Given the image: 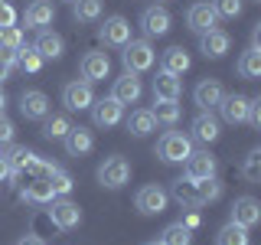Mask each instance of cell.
Masks as SVG:
<instances>
[{
	"label": "cell",
	"instance_id": "obj_22",
	"mask_svg": "<svg viewBox=\"0 0 261 245\" xmlns=\"http://www.w3.org/2000/svg\"><path fill=\"white\" fill-rule=\"evenodd\" d=\"M219 121L212 118L209 111H202V114H196L193 118V141H199V144H212V141H219Z\"/></svg>",
	"mask_w": 261,
	"mask_h": 245
},
{
	"label": "cell",
	"instance_id": "obj_12",
	"mask_svg": "<svg viewBox=\"0 0 261 245\" xmlns=\"http://www.w3.org/2000/svg\"><path fill=\"white\" fill-rule=\"evenodd\" d=\"M170 193H173V200L179 203V206H186V209H199V206H202L199 183H196V180H190V177H179V180H173Z\"/></svg>",
	"mask_w": 261,
	"mask_h": 245
},
{
	"label": "cell",
	"instance_id": "obj_37",
	"mask_svg": "<svg viewBox=\"0 0 261 245\" xmlns=\"http://www.w3.org/2000/svg\"><path fill=\"white\" fill-rule=\"evenodd\" d=\"M199 183V196H202V206L206 203H216L219 196H222V183H219L216 177H209V180H196Z\"/></svg>",
	"mask_w": 261,
	"mask_h": 245
},
{
	"label": "cell",
	"instance_id": "obj_7",
	"mask_svg": "<svg viewBox=\"0 0 261 245\" xmlns=\"http://www.w3.org/2000/svg\"><path fill=\"white\" fill-rule=\"evenodd\" d=\"M199 49H202V56H206V59H222L228 49H232V36H228L225 30L212 27L206 33H199Z\"/></svg>",
	"mask_w": 261,
	"mask_h": 245
},
{
	"label": "cell",
	"instance_id": "obj_47",
	"mask_svg": "<svg viewBox=\"0 0 261 245\" xmlns=\"http://www.w3.org/2000/svg\"><path fill=\"white\" fill-rule=\"evenodd\" d=\"M10 69H13V65H7V62H0V85H4V82H7V79H10Z\"/></svg>",
	"mask_w": 261,
	"mask_h": 245
},
{
	"label": "cell",
	"instance_id": "obj_4",
	"mask_svg": "<svg viewBox=\"0 0 261 245\" xmlns=\"http://www.w3.org/2000/svg\"><path fill=\"white\" fill-rule=\"evenodd\" d=\"M49 219H53L56 229L69 232V229H75V226L82 223V209H79L72 200H65V196H56V200L49 203Z\"/></svg>",
	"mask_w": 261,
	"mask_h": 245
},
{
	"label": "cell",
	"instance_id": "obj_29",
	"mask_svg": "<svg viewBox=\"0 0 261 245\" xmlns=\"http://www.w3.org/2000/svg\"><path fill=\"white\" fill-rule=\"evenodd\" d=\"M239 76L242 79H258L261 76V49H245L242 59H239Z\"/></svg>",
	"mask_w": 261,
	"mask_h": 245
},
{
	"label": "cell",
	"instance_id": "obj_41",
	"mask_svg": "<svg viewBox=\"0 0 261 245\" xmlns=\"http://www.w3.org/2000/svg\"><path fill=\"white\" fill-rule=\"evenodd\" d=\"M13 134H16L13 121L7 118V114H0V147H10L13 144Z\"/></svg>",
	"mask_w": 261,
	"mask_h": 245
},
{
	"label": "cell",
	"instance_id": "obj_31",
	"mask_svg": "<svg viewBox=\"0 0 261 245\" xmlns=\"http://www.w3.org/2000/svg\"><path fill=\"white\" fill-rule=\"evenodd\" d=\"M69 128H72V121L65 118V114H46L43 118V134L49 137V141H62Z\"/></svg>",
	"mask_w": 261,
	"mask_h": 245
},
{
	"label": "cell",
	"instance_id": "obj_46",
	"mask_svg": "<svg viewBox=\"0 0 261 245\" xmlns=\"http://www.w3.org/2000/svg\"><path fill=\"white\" fill-rule=\"evenodd\" d=\"M16 245H46V242L39 239V235H23V239L16 242Z\"/></svg>",
	"mask_w": 261,
	"mask_h": 245
},
{
	"label": "cell",
	"instance_id": "obj_24",
	"mask_svg": "<svg viewBox=\"0 0 261 245\" xmlns=\"http://www.w3.org/2000/svg\"><path fill=\"white\" fill-rule=\"evenodd\" d=\"M53 16H56V7L49 4V0H33L27 7V27L30 30H43V27L53 23Z\"/></svg>",
	"mask_w": 261,
	"mask_h": 245
},
{
	"label": "cell",
	"instance_id": "obj_48",
	"mask_svg": "<svg viewBox=\"0 0 261 245\" xmlns=\"http://www.w3.org/2000/svg\"><path fill=\"white\" fill-rule=\"evenodd\" d=\"M4 108H7V95H4V88H0V114H4Z\"/></svg>",
	"mask_w": 261,
	"mask_h": 245
},
{
	"label": "cell",
	"instance_id": "obj_25",
	"mask_svg": "<svg viewBox=\"0 0 261 245\" xmlns=\"http://www.w3.org/2000/svg\"><path fill=\"white\" fill-rule=\"evenodd\" d=\"M23 200H30V203H53L56 193H53V186H49V180H43V177H27Z\"/></svg>",
	"mask_w": 261,
	"mask_h": 245
},
{
	"label": "cell",
	"instance_id": "obj_35",
	"mask_svg": "<svg viewBox=\"0 0 261 245\" xmlns=\"http://www.w3.org/2000/svg\"><path fill=\"white\" fill-rule=\"evenodd\" d=\"M16 65L27 69V72H39V69H43V56H39L33 46H20V49H16Z\"/></svg>",
	"mask_w": 261,
	"mask_h": 245
},
{
	"label": "cell",
	"instance_id": "obj_9",
	"mask_svg": "<svg viewBox=\"0 0 261 245\" xmlns=\"http://www.w3.org/2000/svg\"><path fill=\"white\" fill-rule=\"evenodd\" d=\"M183 163H186V177L190 180H209V177H216V170H219V160L212 157L209 151H193Z\"/></svg>",
	"mask_w": 261,
	"mask_h": 245
},
{
	"label": "cell",
	"instance_id": "obj_49",
	"mask_svg": "<svg viewBox=\"0 0 261 245\" xmlns=\"http://www.w3.org/2000/svg\"><path fill=\"white\" fill-rule=\"evenodd\" d=\"M147 245H163V242H160V239H157V242H147Z\"/></svg>",
	"mask_w": 261,
	"mask_h": 245
},
{
	"label": "cell",
	"instance_id": "obj_26",
	"mask_svg": "<svg viewBox=\"0 0 261 245\" xmlns=\"http://www.w3.org/2000/svg\"><path fill=\"white\" fill-rule=\"evenodd\" d=\"M7 163H10V174L13 177H23V174L30 177L33 163H36V154H33L30 147H13V151L7 154Z\"/></svg>",
	"mask_w": 261,
	"mask_h": 245
},
{
	"label": "cell",
	"instance_id": "obj_50",
	"mask_svg": "<svg viewBox=\"0 0 261 245\" xmlns=\"http://www.w3.org/2000/svg\"><path fill=\"white\" fill-rule=\"evenodd\" d=\"M0 4H7V0H0Z\"/></svg>",
	"mask_w": 261,
	"mask_h": 245
},
{
	"label": "cell",
	"instance_id": "obj_3",
	"mask_svg": "<svg viewBox=\"0 0 261 245\" xmlns=\"http://www.w3.org/2000/svg\"><path fill=\"white\" fill-rule=\"evenodd\" d=\"M167 200H170V193L163 190V186L147 183V186H141V190H137L134 206H137V212H144V216H160V212L167 209Z\"/></svg>",
	"mask_w": 261,
	"mask_h": 245
},
{
	"label": "cell",
	"instance_id": "obj_36",
	"mask_svg": "<svg viewBox=\"0 0 261 245\" xmlns=\"http://www.w3.org/2000/svg\"><path fill=\"white\" fill-rule=\"evenodd\" d=\"M242 177L251 180V183H258V180H261V151H258V147H255V151H248V157H245V163H242Z\"/></svg>",
	"mask_w": 261,
	"mask_h": 245
},
{
	"label": "cell",
	"instance_id": "obj_28",
	"mask_svg": "<svg viewBox=\"0 0 261 245\" xmlns=\"http://www.w3.org/2000/svg\"><path fill=\"white\" fill-rule=\"evenodd\" d=\"M190 65L193 62H190V56H186V49L173 46V49H167V53H163V72H170V76H183Z\"/></svg>",
	"mask_w": 261,
	"mask_h": 245
},
{
	"label": "cell",
	"instance_id": "obj_1",
	"mask_svg": "<svg viewBox=\"0 0 261 245\" xmlns=\"http://www.w3.org/2000/svg\"><path fill=\"white\" fill-rule=\"evenodd\" d=\"M157 59V53H153V46L147 43V39H127L124 43V53H121V62H124L127 72H147Z\"/></svg>",
	"mask_w": 261,
	"mask_h": 245
},
{
	"label": "cell",
	"instance_id": "obj_13",
	"mask_svg": "<svg viewBox=\"0 0 261 245\" xmlns=\"http://www.w3.org/2000/svg\"><path fill=\"white\" fill-rule=\"evenodd\" d=\"M98 36H101L105 46H124L130 39V23L124 20V16H108L105 27L98 30Z\"/></svg>",
	"mask_w": 261,
	"mask_h": 245
},
{
	"label": "cell",
	"instance_id": "obj_32",
	"mask_svg": "<svg viewBox=\"0 0 261 245\" xmlns=\"http://www.w3.org/2000/svg\"><path fill=\"white\" fill-rule=\"evenodd\" d=\"M150 114H153V121H157V125H170V128H173L183 111H179V105H176V102H153Z\"/></svg>",
	"mask_w": 261,
	"mask_h": 245
},
{
	"label": "cell",
	"instance_id": "obj_18",
	"mask_svg": "<svg viewBox=\"0 0 261 245\" xmlns=\"http://www.w3.org/2000/svg\"><path fill=\"white\" fill-rule=\"evenodd\" d=\"M111 72V59L105 53H85V59H82V79L85 82H101L108 79Z\"/></svg>",
	"mask_w": 261,
	"mask_h": 245
},
{
	"label": "cell",
	"instance_id": "obj_21",
	"mask_svg": "<svg viewBox=\"0 0 261 245\" xmlns=\"http://www.w3.org/2000/svg\"><path fill=\"white\" fill-rule=\"evenodd\" d=\"M248 102L251 98H245V95H222L219 111H222V118L228 121V125H239V121L248 118Z\"/></svg>",
	"mask_w": 261,
	"mask_h": 245
},
{
	"label": "cell",
	"instance_id": "obj_42",
	"mask_svg": "<svg viewBox=\"0 0 261 245\" xmlns=\"http://www.w3.org/2000/svg\"><path fill=\"white\" fill-rule=\"evenodd\" d=\"M245 121H248L251 128H261V98H251L248 102V118Z\"/></svg>",
	"mask_w": 261,
	"mask_h": 245
},
{
	"label": "cell",
	"instance_id": "obj_39",
	"mask_svg": "<svg viewBox=\"0 0 261 245\" xmlns=\"http://www.w3.org/2000/svg\"><path fill=\"white\" fill-rule=\"evenodd\" d=\"M49 186H53V193H56V196H69V193H72V186H75V183H72V177H69V174H62V170H56V174L49 177Z\"/></svg>",
	"mask_w": 261,
	"mask_h": 245
},
{
	"label": "cell",
	"instance_id": "obj_45",
	"mask_svg": "<svg viewBox=\"0 0 261 245\" xmlns=\"http://www.w3.org/2000/svg\"><path fill=\"white\" fill-rule=\"evenodd\" d=\"M10 177V163H7V154H0V180Z\"/></svg>",
	"mask_w": 261,
	"mask_h": 245
},
{
	"label": "cell",
	"instance_id": "obj_15",
	"mask_svg": "<svg viewBox=\"0 0 261 245\" xmlns=\"http://www.w3.org/2000/svg\"><path fill=\"white\" fill-rule=\"evenodd\" d=\"M62 144H65V151H69L72 157H85V154L95 147V137H92V131H88V128H82V125L75 128V125H72L69 131H65Z\"/></svg>",
	"mask_w": 261,
	"mask_h": 245
},
{
	"label": "cell",
	"instance_id": "obj_23",
	"mask_svg": "<svg viewBox=\"0 0 261 245\" xmlns=\"http://www.w3.org/2000/svg\"><path fill=\"white\" fill-rule=\"evenodd\" d=\"M33 49H36L43 59H59V56L65 53V43H62L59 33H53V30H39V36H36V43H33Z\"/></svg>",
	"mask_w": 261,
	"mask_h": 245
},
{
	"label": "cell",
	"instance_id": "obj_17",
	"mask_svg": "<svg viewBox=\"0 0 261 245\" xmlns=\"http://www.w3.org/2000/svg\"><path fill=\"white\" fill-rule=\"evenodd\" d=\"M141 92H144L141 79H137L134 72H124L121 79H114V92H111V98H118L121 105H134L137 98H141Z\"/></svg>",
	"mask_w": 261,
	"mask_h": 245
},
{
	"label": "cell",
	"instance_id": "obj_40",
	"mask_svg": "<svg viewBox=\"0 0 261 245\" xmlns=\"http://www.w3.org/2000/svg\"><path fill=\"white\" fill-rule=\"evenodd\" d=\"M0 46L20 49V46H23V33H20V27H0Z\"/></svg>",
	"mask_w": 261,
	"mask_h": 245
},
{
	"label": "cell",
	"instance_id": "obj_30",
	"mask_svg": "<svg viewBox=\"0 0 261 245\" xmlns=\"http://www.w3.org/2000/svg\"><path fill=\"white\" fill-rule=\"evenodd\" d=\"M216 245H248V229L239 226V223H228V226L219 229Z\"/></svg>",
	"mask_w": 261,
	"mask_h": 245
},
{
	"label": "cell",
	"instance_id": "obj_16",
	"mask_svg": "<svg viewBox=\"0 0 261 245\" xmlns=\"http://www.w3.org/2000/svg\"><path fill=\"white\" fill-rule=\"evenodd\" d=\"M20 111H23V118H30V121H43L49 114V98L43 92H36V88H30V92L20 95Z\"/></svg>",
	"mask_w": 261,
	"mask_h": 245
},
{
	"label": "cell",
	"instance_id": "obj_34",
	"mask_svg": "<svg viewBox=\"0 0 261 245\" xmlns=\"http://www.w3.org/2000/svg\"><path fill=\"white\" fill-rule=\"evenodd\" d=\"M72 16H75L79 23H92L101 16V0H75V7H72Z\"/></svg>",
	"mask_w": 261,
	"mask_h": 245
},
{
	"label": "cell",
	"instance_id": "obj_44",
	"mask_svg": "<svg viewBox=\"0 0 261 245\" xmlns=\"http://www.w3.org/2000/svg\"><path fill=\"white\" fill-rule=\"evenodd\" d=\"M183 226H186V229H196V226H199V212H196V209H193V212H190V216H186V219H183Z\"/></svg>",
	"mask_w": 261,
	"mask_h": 245
},
{
	"label": "cell",
	"instance_id": "obj_8",
	"mask_svg": "<svg viewBox=\"0 0 261 245\" xmlns=\"http://www.w3.org/2000/svg\"><path fill=\"white\" fill-rule=\"evenodd\" d=\"M121 114H124V105L118 102V98H98V102H92V121L98 128H114L121 121Z\"/></svg>",
	"mask_w": 261,
	"mask_h": 245
},
{
	"label": "cell",
	"instance_id": "obj_38",
	"mask_svg": "<svg viewBox=\"0 0 261 245\" xmlns=\"http://www.w3.org/2000/svg\"><path fill=\"white\" fill-rule=\"evenodd\" d=\"M212 10H216V16L235 20V16L242 13V0H212Z\"/></svg>",
	"mask_w": 261,
	"mask_h": 245
},
{
	"label": "cell",
	"instance_id": "obj_19",
	"mask_svg": "<svg viewBox=\"0 0 261 245\" xmlns=\"http://www.w3.org/2000/svg\"><path fill=\"white\" fill-rule=\"evenodd\" d=\"M179 92H183V85H179V76H170V72H157V79H153V102H179Z\"/></svg>",
	"mask_w": 261,
	"mask_h": 245
},
{
	"label": "cell",
	"instance_id": "obj_14",
	"mask_svg": "<svg viewBox=\"0 0 261 245\" xmlns=\"http://www.w3.org/2000/svg\"><path fill=\"white\" fill-rule=\"evenodd\" d=\"M258 219H261V203L255 200V196H239V200L232 203V223L251 229Z\"/></svg>",
	"mask_w": 261,
	"mask_h": 245
},
{
	"label": "cell",
	"instance_id": "obj_10",
	"mask_svg": "<svg viewBox=\"0 0 261 245\" xmlns=\"http://www.w3.org/2000/svg\"><path fill=\"white\" fill-rule=\"evenodd\" d=\"M216 23H219V16H216L209 0H199V4H193L190 10H186V27L193 33H206V30L216 27Z\"/></svg>",
	"mask_w": 261,
	"mask_h": 245
},
{
	"label": "cell",
	"instance_id": "obj_27",
	"mask_svg": "<svg viewBox=\"0 0 261 245\" xmlns=\"http://www.w3.org/2000/svg\"><path fill=\"white\" fill-rule=\"evenodd\" d=\"M127 131L134 137H147V134H153V131H157V121H153V114L147 111V108H141V111H134L127 118Z\"/></svg>",
	"mask_w": 261,
	"mask_h": 245
},
{
	"label": "cell",
	"instance_id": "obj_33",
	"mask_svg": "<svg viewBox=\"0 0 261 245\" xmlns=\"http://www.w3.org/2000/svg\"><path fill=\"white\" fill-rule=\"evenodd\" d=\"M160 242L163 245H193V229H186L183 223H173V226L163 229Z\"/></svg>",
	"mask_w": 261,
	"mask_h": 245
},
{
	"label": "cell",
	"instance_id": "obj_11",
	"mask_svg": "<svg viewBox=\"0 0 261 245\" xmlns=\"http://www.w3.org/2000/svg\"><path fill=\"white\" fill-rule=\"evenodd\" d=\"M222 95H225V88H222V82L219 79H202L199 85H196V105H199L202 111H212V108H219V102H222Z\"/></svg>",
	"mask_w": 261,
	"mask_h": 245
},
{
	"label": "cell",
	"instance_id": "obj_2",
	"mask_svg": "<svg viewBox=\"0 0 261 245\" xmlns=\"http://www.w3.org/2000/svg\"><path fill=\"white\" fill-rule=\"evenodd\" d=\"M157 154H160V160H167V163H183L193 154V137L179 134V131H167L157 144Z\"/></svg>",
	"mask_w": 261,
	"mask_h": 245
},
{
	"label": "cell",
	"instance_id": "obj_6",
	"mask_svg": "<svg viewBox=\"0 0 261 245\" xmlns=\"http://www.w3.org/2000/svg\"><path fill=\"white\" fill-rule=\"evenodd\" d=\"M98 180H101V186H108V190H121L130 180V163L124 157H108L98 167Z\"/></svg>",
	"mask_w": 261,
	"mask_h": 245
},
{
	"label": "cell",
	"instance_id": "obj_5",
	"mask_svg": "<svg viewBox=\"0 0 261 245\" xmlns=\"http://www.w3.org/2000/svg\"><path fill=\"white\" fill-rule=\"evenodd\" d=\"M92 102H95V92H92V82H85V79H75L62 88V105L69 111H85V108H92Z\"/></svg>",
	"mask_w": 261,
	"mask_h": 245
},
{
	"label": "cell",
	"instance_id": "obj_20",
	"mask_svg": "<svg viewBox=\"0 0 261 245\" xmlns=\"http://www.w3.org/2000/svg\"><path fill=\"white\" fill-rule=\"evenodd\" d=\"M141 27L147 36H163V33L170 30V13L167 7H147V10L141 13Z\"/></svg>",
	"mask_w": 261,
	"mask_h": 245
},
{
	"label": "cell",
	"instance_id": "obj_43",
	"mask_svg": "<svg viewBox=\"0 0 261 245\" xmlns=\"http://www.w3.org/2000/svg\"><path fill=\"white\" fill-rule=\"evenodd\" d=\"M16 23V10L10 4H0V27H13Z\"/></svg>",
	"mask_w": 261,
	"mask_h": 245
}]
</instances>
